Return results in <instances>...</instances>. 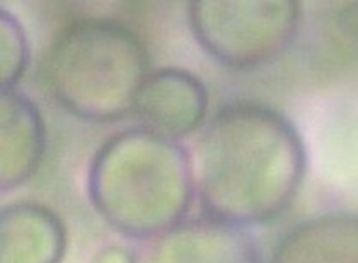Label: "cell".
<instances>
[{
    "instance_id": "cell-1",
    "label": "cell",
    "mask_w": 358,
    "mask_h": 263,
    "mask_svg": "<svg viewBox=\"0 0 358 263\" xmlns=\"http://www.w3.org/2000/svg\"><path fill=\"white\" fill-rule=\"evenodd\" d=\"M304 139L285 113L235 100L203 123L192 156L195 195L205 216L251 227L280 218L307 173Z\"/></svg>"
},
{
    "instance_id": "cell-2",
    "label": "cell",
    "mask_w": 358,
    "mask_h": 263,
    "mask_svg": "<svg viewBox=\"0 0 358 263\" xmlns=\"http://www.w3.org/2000/svg\"><path fill=\"white\" fill-rule=\"evenodd\" d=\"M86 188L109 226L151 241L187 219L195 196L192 155L178 139L131 126L96 149Z\"/></svg>"
},
{
    "instance_id": "cell-3",
    "label": "cell",
    "mask_w": 358,
    "mask_h": 263,
    "mask_svg": "<svg viewBox=\"0 0 358 263\" xmlns=\"http://www.w3.org/2000/svg\"><path fill=\"white\" fill-rule=\"evenodd\" d=\"M148 73L149 56L141 36L127 23L102 16L64 26L45 61L53 98L89 122L125 118Z\"/></svg>"
},
{
    "instance_id": "cell-4",
    "label": "cell",
    "mask_w": 358,
    "mask_h": 263,
    "mask_svg": "<svg viewBox=\"0 0 358 263\" xmlns=\"http://www.w3.org/2000/svg\"><path fill=\"white\" fill-rule=\"evenodd\" d=\"M187 17L195 40L215 62L252 70L271 65L292 46L303 6L294 0H194Z\"/></svg>"
},
{
    "instance_id": "cell-5",
    "label": "cell",
    "mask_w": 358,
    "mask_h": 263,
    "mask_svg": "<svg viewBox=\"0 0 358 263\" xmlns=\"http://www.w3.org/2000/svg\"><path fill=\"white\" fill-rule=\"evenodd\" d=\"M138 263H262V256L247 227L203 216L149 241Z\"/></svg>"
},
{
    "instance_id": "cell-6",
    "label": "cell",
    "mask_w": 358,
    "mask_h": 263,
    "mask_svg": "<svg viewBox=\"0 0 358 263\" xmlns=\"http://www.w3.org/2000/svg\"><path fill=\"white\" fill-rule=\"evenodd\" d=\"M208 106L210 95L199 76L184 68L164 66L146 75L132 112L139 125L179 140L203 126Z\"/></svg>"
},
{
    "instance_id": "cell-7",
    "label": "cell",
    "mask_w": 358,
    "mask_h": 263,
    "mask_svg": "<svg viewBox=\"0 0 358 263\" xmlns=\"http://www.w3.org/2000/svg\"><path fill=\"white\" fill-rule=\"evenodd\" d=\"M46 151V126L36 102L17 87L0 95V186H22L38 172Z\"/></svg>"
},
{
    "instance_id": "cell-8",
    "label": "cell",
    "mask_w": 358,
    "mask_h": 263,
    "mask_svg": "<svg viewBox=\"0 0 358 263\" xmlns=\"http://www.w3.org/2000/svg\"><path fill=\"white\" fill-rule=\"evenodd\" d=\"M66 248V226L46 204L17 200L2 208L0 263H62Z\"/></svg>"
},
{
    "instance_id": "cell-9",
    "label": "cell",
    "mask_w": 358,
    "mask_h": 263,
    "mask_svg": "<svg viewBox=\"0 0 358 263\" xmlns=\"http://www.w3.org/2000/svg\"><path fill=\"white\" fill-rule=\"evenodd\" d=\"M268 263H358V213L325 212L298 222Z\"/></svg>"
},
{
    "instance_id": "cell-10",
    "label": "cell",
    "mask_w": 358,
    "mask_h": 263,
    "mask_svg": "<svg viewBox=\"0 0 358 263\" xmlns=\"http://www.w3.org/2000/svg\"><path fill=\"white\" fill-rule=\"evenodd\" d=\"M31 61L26 29L12 10L0 8V83L3 89L17 87Z\"/></svg>"
},
{
    "instance_id": "cell-11",
    "label": "cell",
    "mask_w": 358,
    "mask_h": 263,
    "mask_svg": "<svg viewBox=\"0 0 358 263\" xmlns=\"http://www.w3.org/2000/svg\"><path fill=\"white\" fill-rule=\"evenodd\" d=\"M91 263H138V255L124 245H106L99 249Z\"/></svg>"
}]
</instances>
